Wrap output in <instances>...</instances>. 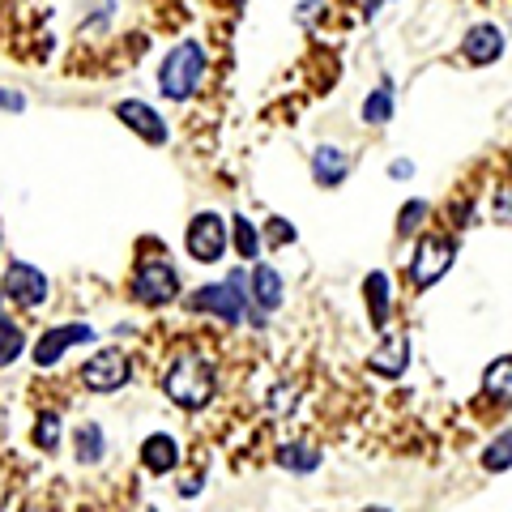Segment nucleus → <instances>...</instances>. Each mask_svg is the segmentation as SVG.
<instances>
[{
	"mask_svg": "<svg viewBox=\"0 0 512 512\" xmlns=\"http://www.w3.org/2000/svg\"><path fill=\"white\" fill-rule=\"evenodd\" d=\"M278 397H274V410L278 414H286V410H291L295 406V389H286V384H282V389H274Z\"/></svg>",
	"mask_w": 512,
	"mask_h": 512,
	"instance_id": "nucleus-29",
	"label": "nucleus"
},
{
	"mask_svg": "<svg viewBox=\"0 0 512 512\" xmlns=\"http://www.w3.org/2000/svg\"><path fill=\"white\" fill-rule=\"evenodd\" d=\"M163 393L180 410H205L214 402V363L201 350H180L163 376Z\"/></svg>",
	"mask_w": 512,
	"mask_h": 512,
	"instance_id": "nucleus-1",
	"label": "nucleus"
},
{
	"mask_svg": "<svg viewBox=\"0 0 512 512\" xmlns=\"http://www.w3.org/2000/svg\"><path fill=\"white\" fill-rule=\"evenodd\" d=\"M461 52H466L470 64H491V60H500V52H504V30L491 26V22L470 26L466 39H461Z\"/></svg>",
	"mask_w": 512,
	"mask_h": 512,
	"instance_id": "nucleus-12",
	"label": "nucleus"
},
{
	"mask_svg": "<svg viewBox=\"0 0 512 512\" xmlns=\"http://www.w3.org/2000/svg\"><path fill=\"white\" fill-rule=\"evenodd\" d=\"M265 239H269V248H286V244H295V227H286V218H269Z\"/></svg>",
	"mask_w": 512,
	"mask_h": 512,
	"instance_id": "nucleus-26",
	"label": "nucleus"
},
{
	"mask_svg": "<svg viewBox=\"0 0 512 512\" xmlns=\"http://www.w3.org/2000/svg\"><path fill=\"white\" fill-rule=\"evenodd\" d=\"M5 299H9V295H5V286H0V312H5ZM0 320H5V316H0Z\"/></svg>",
	"mask_w": 512,
	"mask_h": 512,
	"instance_id": "nucleus-32",
	"label": "nucleus"
},
{
	"mask_svg": "<svg viewBox=\"0 0 512 512\" xmlns=\"http://www.w3.org/2000/svg\"><path fill=\"white\" fill-rule=\"evenodd\" d=\"M82 342H94V329L82 325V320H73V325H52L35 342V363L39 367H56L73 346H82Z\"/></svg>",
	"mask_w": 512,
	"mask_h": 512,
	"instance_id": "nucleus-8",
	"label": "nucleus"
},
{
	"mask_svg": "<svg viewBox=\"0 0 512 512\" xmlns=\"http://www.w3.org/2000/svg\"><path fill=\"white\" fill-rule=\"evenodd\" d=\"M128 376H133V363H128L124 350H99L82 367V384L90 393H116L128 384Z\"/></svg>",
	"mask_w": 512,
	"mask_h": 512,
	"instance_id": "nucleus-7",
	"label": "nucleus"
},
{
	"mask_svg": "<svg viewBox=\"0 0 512 512\" xmlns=\"http://www.w3.org/2000/svg\"><path fill=\"white\" fill-rule=\"evenodd\" d=\"M483 393L495 402H512V355H500L483 372Z\"/></svg>",
	"mask_w": 512,
	"mask_h": 512,
	"instance_id": "nucleus-19",
	"label": "nucleus"
},
{
	"mask_svg": "<svg viewBox=\"0 0 512 512\" xmlns=\"http://www.w3.org/2000/svg\"><path fill=\"white\" fill-rule=\"evenodd\" d=\"M427 214H431V210H427V201H419V197L406 201V205H402V214H397V235H414V231L423 227V218H427Z\"/></svg>",
	"mask_w": 512,
	"mask_h": 512,
	"instance_id": "nucleus-25",
	"label": "nucleus"
},
{
	"mask_svg": "<svg viewBox=\"0 0 512 512\" xmlns=\"http://www.w3.org/2000/svg\"><path fill=\"white\" fill-rule=\"evenodd\" d=\"M376 9H380V0H367V5H363V13H367V18H372Z\"/></svg>",
	"mask_w": 512,
	"mask_h": 512,
	"instance_id": "nucleus-31",
	"label": "nucleus"
},
{
	"mask_svg": "<svg viewBox=\"0 0 512 512\" xmlns=\"http://www.w3.org/2000/svg\"><path fill=\"white\" fill-rule=\"evenodd\" d=\"M0 107H5V111H22V107H26V94H18V90H0Z\"/></svg>",
	"mask_w": 512,
	"mask_h": 512,
	"instance_id": "nucleus-28",
	"label": "nucleus"
},
{
	"mask_svg": "<svg viewBox=\"0 0 512 512\" xmlns=\"http://www.w3.org/2000/svg\"><path fill=\"white\" fill-rule=\"evenodd\" d=\"M133 299L146 303V308H167V303L180 299V274L163 256H146L133 274Z\"/></svg>",
	"mask_w": 512,
	"mask_h": 512,
	"instance_id": "nucleus-4",
	"label": "nucleus"
},
{
	"mask_svg": "<svg viewBox=\"0 0 512 512\" xmlns=\"http://www.w3.org/2000/svg\"><path fill=\"white\" fill-rule=\"evenodd\" d=\"M35 444L43 448V453H56V448H60V414H39Z\"/></svg>",
	"mask_w": 512,
	"mask_h": 512,
	"instance_id": "nucleus-24",
	"label": "nucleus"
},
{
	"mask_svg": "<svg viewBox=\"0 0 512 512\" xmlns=\"http://www.w3.org/2000/svg\"><path fill=\"white\" fill-rule=\"evenodd\" d=\"M278 466L295 470V474H312L320 466V453L308 448V444H286V448H278Z\"/></svg>",
	"mask_w": 512,
	"mask_h": 512,
	"instance_id": "nucleus-21",
	"label": "nucleus"
},
{
	"mask_svg": "<svg viewBox=\"0 0 512 512\" xmlns=\"http://www.w3.org/2000/svg\"><path fill=\"white\" fill-rule=\"evenodd\" d=\"M244 286H248V274H231L227 282H210V286H201V291L188 299V308L192 312H210V316L222 320V325H239L248 312L261 320V312L252 308V295L244 291Z\"/></svg>",
	"mask_w": 512,
	"mask_h": 512,
	"instance_id": "nucleus-2",
	"label": "nucleus"
},
{
	"mask_svg": "<svg viewBox=\"0 0 512 512\" xmlns=\"http://www.w3.org/2000/svg\"><path fill=\"white\" fill-rule=\"evenodd\" d=\"M73 448H77V461L82 466H99V461L107 457V436L99 423H82L73 427Z\"/></svg>",
	"mask_w": 512,
	"mask_h": 512,
	"instance_id": "nucleus-17",
	"label": "nucleus"
},
{
	"mask_svg": "<svg viewBox=\"0 0 512 512\" xmlns=\"http://www.w3.org/2000/svg\"><path fill=\"white\" fill-rule=\"evenodd\" d=\"M393 107H397V94H393V82H380L372 94L363 99V107H359V116H363V124H372V128H380V124H389L393 120Z\"/></svg>",
	"mask_w": 512,
	"mask_h": 512,
	"instance_id": "nucleus-18",
	"label": "nucleus"
},
{
	"mask_svg": "<svg viewBox=\"0 0 512 512\" xmlns=\"http://www.w3.org/2000/svg\"><path fill=\"white\" fill-rule=\"evenodd\" d=\"M0 508H5V483H0Z\"/></svg>",
	"mask_w": 512,
	"mask_h": 512,
	"instance_id": "nucleus-33",
	"label": "nucleus"
},
{
	"mask_svg": "<svg viewBox=\"0 0 512 512\" xmlns=\"http://www.w3.org/2000/svg\"><path fill=\"white\" fill-rule=\"evenodd\" d=\"M346 175H350V158H346L338 146H320V150L312 154V180H316L320 188H338Z\"/></svg>",
	"mask_w": 512,
	"mask_h": 512,
	"instance_id": "nucleus-15",
	"label": "nucleus"
},
{
	"mask_svg": "<svg viewBox=\"0 0 512 512\" xmlns=\"http://www.w3.org/2000/svg\"><path fill=\"white\" fill-rule=\"evenodd\" d=\"M141 466L150 474H171L180 466V444H175L167 431H154V436L141 440Z\"/></svg>",
	"mask_w": 512,
	"mask_h": 512,
	"instance_id": "nucleus-14",
	"label": "nucleus"
},
{
	"mask_svg": "<svg viewBox=\"0 0 512 512\" xmlns=\"http://www.w3.org/2000/svg\"><path fill=\"white\" fill-rule=\"evenodd\" d=\"M457 256V239L453 235H423L419 248L410 256V282L414 286H436L448 269H453Z\"/></svg>",
	"mask_w": 512,
	"mask_h": 512,
	"instance_id": "nucleus-6",
	"label": "nucleus"
},
{
	"mask_svg": "<svg viewBox=\"0 0 512 512\" xmlns=\"http://www.w3.org/2000/svg\"><path fill=\"white\" fill-rule=\"evenodd\" d=\"M231 244H235V252L244 256V261H252L256 265V256H261V231H256V222H248V218H231Z\"/></svg>",
	"mask_w": 512,
	"mask_h": 512,
	"instance_id": "nucleus-20",
	"label": "nucleus"
},
{
	"mask_svg": "<svg viewBox=\"0 0 512 512\" xmlns=\"http://www.w3.org/2000/svg\"><path fill=\"white\" fill-rule=\"evenodd\" d=\"M248 295H252V308H256V312L282 308V299H286L282 274H278L274 265H252V274H248Z\"/></svg>",
	"mask_w": 512,
	"mask_h": 512,
	"instance_id": "nucleus-11",
	"label": "nucleus"
},
{
	"mask_svg": "<svg viewBox=\"0 0 512 512\" xmlns=\"http://www.w3.org/2000/svg\"><path fill=\"white\" fill-rule=\"evenodd\" d=\"M389 175H393V180H410L414 163H410V158H397V163H389Z\"/></svg>",
	"mask_w": 512,
	"mask_h": 512,
	"instance_id": "nucleus-30",
	"label": "nucleus"
},
{
	"mask_svg": "<svg viewBox=\"0 0 512 512\" xmlns=\"http://www.w3.org/2000/svg\"><path fill=\"white\" fill-rule=\"evenodd\" d=\"M483 466L491 470V474H504V470H512V427L508 431H500L487 448H483Z\"/></svg>",
	"mask_w": 512,
	"mask_h": 512,
	"instance_id": "nucleus-22",
	"label": "nucleus"
},
{
	"mask_svg": "<svg viewBox=\"0 0 512 512\" xmlns=\"http://www.w3.org/2000/svg\"><path fill=\"white\" fill-rule=\"evenodd\" d=\"M116 116L133 128V133L141 137V141H150V146H163L167 141V120L158 116V111L150 107V103H141V99H124V103H116Z\"/></svg>",
	"mask_w": 512,
	"mask_h": 512,
	"instance_id": "nucleus-10",
	"label": "nucleus"
},
{
	"mask_svg": "<svg viewBox=\"0 0 512 512\" xmlns=\"http://www.w3.org/2000/svg\"><path fill=\"white\" fill-rule=\"evenodd\" d=\"M363 512H389V508H363Z\"/></svg>",
	"mask_w": 512,
	"mask_h": 512,
	"instance_id": "nucleus-34",
	"label": "nucleus"
},
{
	"mask_svg": "<svg viewBox=\"0 0 512 512\" xmlns=\"http://www.w3.org/2000/svg\"><path fill=\"white\" fill-rule=\"evenodd\" d=\"M227 244H231V231H227V222H222V214H214V210L197 214L184 231V248L192 261H201V265H218Z\"/></svg>",
	"mask_w": 512,
	"mask_h": 512,
	"instance_id": "nucleus-5",
	"label": "nucleus"
},
{
	"mask_svg": "<svg viewBox=\"0 0 512 512\" xmlns=\"http://www.w3.org/2000/svg\"><path fill=\"white\" fill-rule=\"evenodd\" d=\"M495 218H500V222H512V184L495 188Z\"/></svg>",
	"mask_w": 512,
	"mask_h": 512,
	"instance_id": "nucleus-27",
	"label": "nucleus"
},
{
	"mask_svg": "<svg viewBox=\"0 0 512 512\" xmlns=\"http://www.w3.org/2000/svg\"><path fill=\"white\" fill-rule=\"evenodd\" d=\"M0 286H5V295L18 303V308H39V303L47 299V291H52L43 269L26 265V261H13V265L5 269V282H0Z\"/></svg>",
	"mask_w": 512,
	"mask_h": 512,
	"instance_id": "nucleus-9",
	"label": "nucleus"
},
{
	"mask_svg": "<svg viewBox=\"0 0 512 512\" xmlns=\"http://www.w3.org/2000/svg\"><path fill=\"white\" fill-rule=\"evenodd\" d=\"M205 77V52L201 43H175L171 52L163 56V64H158V90L167 94V99L184 103L192 90L201 86Z\"/></svg>",
	"mask_w": 512,
	"mask_h": 512,
	"instance_id": "nucleus-3",
	"label": "nucleus"
},
{
	"mask_svg": "<svg viewBox=\"0 0 512 512\" xmlns=\"http://www.w3.org/2000/svg\"><path fill=\"white\" fill-rule=\"evenodd\" d=\"M406 363H410V342H406V333H389L376 350H372V359H367V367H372L376 376H389L397 380L406 372Z\"/></svg>",
	"mask_w": 512,
	"mask_h": 512,
	"instance_id": "nucleus-13",
	"label": "nucleus"
},
{
	"mask_svg": "<svg viewBox=\"0 0 512 512\" xmlns=\"http://www.w3.org/2000/svg\"><path fill=\"white\" fill-rule=\"evenodd\" d=\"M363 299H367V312H372V325L376 329H384L389 325V299H393V291H389V274H367V282H363Z\"/></svg>",
	"mask_w": 512,
	"mask_h": 512,
	"instance_id": "nucleus-16",
	"label": "nucleus"
},
{
	"mask_svg": "<svg viewBox=\"0 0 512 512\" xmlns=\"http://www.w3.org/2000/svg\"><path fill=\"white\" fill-rule=\"evenodd\" d=\"M22 346H26L22 325H13V320H0V367H9L13 359H18Z\"/></svg>",
	"mask_w": 512,
	"mask_h": 512,
	"instance_id": "nucleus-23",
	"label": "nucleus"
}]
</instances>
